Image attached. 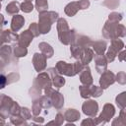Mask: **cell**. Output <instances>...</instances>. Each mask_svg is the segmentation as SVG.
<instances>
[{"mask_svg": "<svg viewBox=\"0 0 126 126\" xmlns=\"http://www.w3.org/2000/svg\"><path fill=\"white\" fill-rule=\"evenodd\" d=\"M6 84V78L3 75H0V88H3Z\"/></svg>", "mask_w": 126, "mask_h": 126, "instance_id": "1", "label": "cell"}]
</instances>
